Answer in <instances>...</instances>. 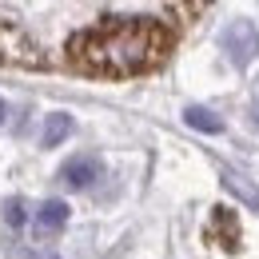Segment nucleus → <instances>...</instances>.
I'll return each instance as SVG.
<instances>
[{"mask_svg": "<svg viewBox=\"0 0 259 259\" xmlns=\"http://www.w3.org/2000/svg\"><path fill=\"white\" fill-rule=\"evenodd\" d=\"M171 48V32L148 16H116L72 36L68 60L96 76H140L156 68Z\"/></svg>", "mask_w": 259, "mask_h": 259, "instance_id": "obj_1", "label": "nucleus"}, {"mask_svg": "<svg viewBox=\"0 0 259 259\" xmlns=\"http://www.w3.org/2000/svg\"><path fill=\"white\" fill-rule=\"evenodd\" d=\"M0 64L40 68V64H44V56L36 52V44L20 32V28H12V24H4V20H0Z\"/></svg>", "mask_w": 259, "mask_h": 259, "instance_id": "obj_2", "label": "nucleus"}, {"mask_svg": "<svg viewBox=\"0 0 259 259\" xmlns=\"http://www.w3.org/2000/svg\"><path fill=\"white\" fill-rule=\"evenodd\" d=\"M36 220H40V227H48V231L64 227V224H68V203H64V199H44Z\"/></svg>", "mask_w": 259, "mask_h": 259, "instance_id": "obj_7", "label": "nucleus"}, {"mask_svg": "<svg viewBox=\"0 0 259 259\" xmlns=\"http://www.w3.org/2000/svg\"><path fill=\"white\" fill-rule=\"evenodd\" d=\"M207 239H211V243H220L224 251H235V247H239L235 211H227V207H215V211H211V224H207Z\"/></svg>", "mask_w": 259, "mask_h": 259, "instance_id": "obj_5", "label": "nucleus"}, {"mask_svg": "<svg viewBox=\"0 0 259 259\" xmlns=\"http://www.w3.org/2000/svg\"><path fill=\"white\" fill-rule=\"evenodd\" d=\"M4 220H8V227H20V224H24V203H20V199H8Z\"/></svg>", "mask_w": 259, "mask_h": 259, "instance_id": "obj_10", "label": "nucleus"}, {"mask_svg": "<svg viewBox=\"0 0 259 259\" xmlns=\"http://www.w3.org/2000/svg\"><path fill=\"white\" fill-rule=\"evenodd\" d=\"M68 136H72V116L56 112V116H48V120H44V132H40V144H44V148H56V144H64Z\"/></svg>", "mask_w": 259, "mask_h": 259, "instance_id": "obj_6", "label": "nucleus"}, {"mask_svg": "<svg viewBox=\"0 0 259 259\" xmlns=\"http://www.w3.org/2000/svg\"><path fill=\"white\" fill-rule=\"evenodd\" d=\"M100 171H104V163H100V156H72V160L60 167V184H68V188H92L100 180Z\"/></svg>", "mask_w": 259, "mask_h": 259, "instance_id": "obj_4", "label": "nucleus"}, {"mask_svg": "<svg viewBox=\"0 0 259 259\" xmlns=\"http://www.w3.org/2000/svg\"><path fill=\"white\" fill-rule=\"evenodd\" d=\"M224 52L231 56V64H235V68L251 64L255 52H259V28L251 24V20H235V24L224 32Z\"/></svg>", "mask_w": 259, "mask_h": 259, "instance_id": "obj_3", "label": "nucleus"}, {"mask_svg": "<svg viewBox=\"0 0 259 259\" xmlns=\"http://www.w3.org/2000/svg\"><path fill=\"white\" fill-rule=\"evenodd\" d=\"M224 184H227V188H231L235 195H239V199H247V203H251V207L259 211V192L251 188V184H247V180H243V176H235V171H227V176H224Z\"/></svg>", "mask_w": 259, "mask_h": 259, "instance_id": "obj_9", "label": "nucleus"}, {"mask_svg": "<svg viewBox=\"0 0 259 259\" xmlns=\"http://www.w3.org/2000/svg\"><path fill=\"white\" fill-rule=\"evenodd\" d=\"M0 124H4V100H0Z\"/></svg>", "mask_w": 259, "mask_h": 259, "instance_id": "obj_11", "label": "nucleus"}, {"mask_svg": "<svg viewBox=\"0 0 259 259\" xmlns=\"http://www.w3.org/2000/svg\"><path fill=\"white\" fill-rule=\"evenodd\" d=\"M255 120H259V104H255Z\"/></svg>", "mask_w": 259, "mask_h": 259, "instance_id": "obj_12", "label": "nucleus"}, {"mask_svg": "<svg viewBox=\"0 0 259 259\" xmlns=\"http://www.w3.org/2000/svg\"><path fill=\"white\" fill-rule=\"evenodd\" d=\"M184 120H188V128H195V132H211V136L224 132V120H220L215 112H207V108H188Z\"/></svg>", "mask_w": 259, "mask_h": 259, "instance_id": "obj_8", "label": "nucleus"}]
</instances>
